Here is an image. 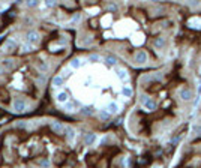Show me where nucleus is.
Segmentation results:
<instances>
[{
	"label": "nucleus",
	"mask_w": 201,
	"mask_h": 168,
	"mask_svg": "<svg viewBox=\"0 0 201 168\" xmlns=\"http://www.w3.org/2000/svg\"><path fill=\"white\" fill-rule=\"evenodd\" d=\"M39 165H41L42 168H48V167H50V161H48V159H42V161H39Z\"/></svg>",
	"instance_id": "24"
},
{
	"label": "nucleus",
	"mask_w": 201,
	"mask_h": 168,
	"mask_svg": "<svg viewBox=\"0 0 201 168\" xmlns=\"http://www.w3.org/2000/svg\"><path fill=\"white\" fill-rule=\"evenodd\" d=\"M116 72H117V77L120 80H126L128 78V72L125 69H116Z\"/></svg>",
	"instance_id": "17"
},
{
	"label": "nucleus",
	"mask_w": 201,
	"mask_h": 168,
	"mask_svg": "<svg viewBox=\"0 0 201 168\" xmlns=\"http://www.w3.org/2000/svg\"><path fill=\"white\" fill-rule=\"evenodd\" d=\"M47 6H56L54 2H47Z\"/></svg>",
	"instance_id": "31"
},
{
	"label": "nucleus",
	"mask_w": 201,
	"mask_h": 168,
	"mask_svg": "<svg viewBox=\"0 0 201 168\" xmlns=\"http://www.w3.org/2000/svg\"><path fill=\"white\" fill-rule=\"evenodd\" d=\"M65 137H66V140H74V137H75V131H74V128H71V126H65Z\"/></svg>",
	"instance_id": "11"
},
{
	"label": "nucleus",
	"mask_w": 201,
	"mask_h": 168,
	"mask_svg": "<svg viewBox=\"0 0 201 168\" xmlns=\"http://www.w3.org/2000/svg\"><path fill=\"white\" fill-rule=\"evenodd\" d=\"M68 77H71V71H63V80H66Z\"/></svg>",
	"instance_id": "30"
},
{
	"label": "nucleus",
	"mask_w": 201,
	"mask_h": 168,
	"mask_svg": "<svg viewBox=\"0 0 201 168\" xmlns=\"http://www.w3.org/2000/svg\"><path fill=\"white\" fill-rule=\"evenodd\" d=\"M143 105H144L146 110H149V111H155V110L158 108V102H156L155 99H152V98H149Z\"/></svg>",
	"instance_id": "9"
},
{
	"label": "nucleus",
	"mask_w": 201,
	"mask_h": 168,
	"mask_svg": "<svg viewBox=\"0 0 201 168\" xmlns=\"http://www.w3.org/2000/svg\"><path fill=\"white\" fill-rule=\"evenodd\" d=\"M122 93H123L125 96H131V95H132V90H131L129 87H123V90H122Z\"/></svg>",
	"instance_id": "23"
},
{
	"label": "nucleus",
	"mask_w": 201,
	"mask_h": 168,
	"mask_svg": "<svg viewBox=\"0 0 201 168\" xmlns=\"http://www.w3.org/2000/svg\"><path fill=\"white\" fill-rule=\"evenodd\" d=\"M26 108H27L26 99L21 98V96H17V98L14 99V110H15L17 113H24V111H26Z\"/></svg>",
	"instance_id": "2"
},
{
	"label": "nucleus",
	"mask_w": 201,
	"mask_h": 168,
	"mask_svg": "<svg viewBox=\"0 0 201 168\" xmlns=\"http://www.w3.org/2000/svg\"><path fill=\"white\" fill-rule=\"evenodd\" d=\"M57 101L62 102V104H66V102H68V93L66 92H60L57 95Z\"/></svg>",
	"instance_id": "15"
},
{
	"label": "nucleus",
	"mask_w": 201,
	"mask_h": 168,
	"mask_svg": "<svg viewBox=\"0 0 201 168\" xmlns=\"http://www.w3.org/2000/svg\"><path fill=\"white\" fill-rule=\"evenodd\" d=\"M153 47L156 48V50H162L165 45H167V41H165V38L164 36H158V38H155L153 39Z\"/></svg>",
	"instance_id": "8"
},
{
	"label": "nucleus",
	"mask_w": 201,
	"mask_h": 168,
	"mask_svg": "<svg viewBox=\"0 0 201 168\" xmlns=\"http://www.w3.org/2000/svg\"><path fill=\"white\" fill-rule=\"evenodd\" d=\"M71 66H72L74 69H78V68L81 66V62H80V59H72V60H71Z\"/></svg>",
	"instance_id": "20"
},
{
	"label": "nucleus",
	"mask_w": 201,
	"mask_h": 168,
	"mask_svg": "<svg viewBox=\"0 0 201 168\" xmlns=\"http://www.w3.org/2000/svg\"><path fill=\"white\" fill-rule=\"evenodd\" d=\"M0 65H2V68L5 71H12V69H15L17 62L14 59H3L2 62H0Z\"/></svg>",
	"instance_id": "6"
},
{
	"label": "nucleus",
	"mask_w": 201,
	"mask_h": 168,
	"mask_svg": "<svg viewBox=\"0 0 201 168\" xmlns=\"http://www.w3.org/2000/svg\"><path fill=\"white\" fill-rule=\"evenodd\" d=\"M74 104H75V102H74ZM74 104H72V102H66V104H65V108H66V111H72V108H74Z\"/></svg>",
	"instance_id": "27"
},
{
	"label": "nucleus",
	"mask_w": 201,
	"mask_h": 168,
	"mask_svg": "<svg viewBox=\"0 0 201 168\" xmlns=\"http://www.w3.org/2000/svg\"><path fill=\"white\" fill-rule=\"evenodd\" d=\"M99 59H100V57H99L98 54H90L89 57H87V60H89L90 63H96V62H99Z\"/></svg>",
	"instance_id": "21"
},
{
	"label": "nucleus",
	"mask_w": 201,
	"mask_h": 168,
	"mask_svg": "<svg viewBox=\"0 0 201 168\" xmlns=\"http://www.w3.org/2000/svg\"><path fill=\"white\" fill-rule=\"evenodd\" d=\"M26 5H27L29 8H36L38 5H39V2H36V0H32V2H27Z\"/></svg>",
	"instance_id": "26"
},
{
	"label": "nucleus",
	"mask_w": 201,
	"mask_h": 168,
	"mask_svg": "<svg viewBox=\"0 0 201 168\" xmlns=\"http://www.w3.org/2000/svg\"><path fill=\"white\" fill-rule=\"evenodd\" d=\"M50 129L53 131V134L56 135H63L65 134V125L59 122V120H53L51 123H50Z\"/></svg>",
	"instance_id": "3"
},
{
	"label": "nucleus",
	"mask_w": 201,
	"mask_h": 168,
	"mask_svg": "<svg viewBox=\"0 0 201 168\" xmlns=\"http://www.w3.org/2000/svg\"><path fill=\"white\" fill-rule=\"evenodd\" d=\"M107 111H108L110 114H116V113L119 111V107H117L116 102H110L108 107H107Z\"/></svg>",
	"instance_id": "13"
},
{
	"label": "nucleus",
	"mask_w": 201,
	"mask_h": 168,
	"mask_svg": "<svg viewBox=\"0 0 201 168\" xmlns=\"http://www.w3.org/2000/svg\"><path fill=\"white\" fill-rule=\"evenodd\" d=\"M15 50H17V44H15V41L8 39V41L5 42V45H3V53H5V54H12Z\"/></svg>",
	"instance_id": "5"
},
{
	"label": "nucleus",
	"mask_w": 201,
	"mask_h": 168,
	"mask_svg": "<svg viewBox=\"0 0 201 168\" xmlns=\"http://www.w3.org/2000/svg\"><path fill=\"white\" fill-rule=\"evenodd\" d=\"M147 60H149V54L144 50H138L134 56V62L137 65H144V63H147Z\"/></svg>",
	"instance_id": "4"
},
{
	"label": "nucleus",
	"mask_w": 201,
	"mask_h": 168,
	"mask_svg": "<svg viewBox=\"0 0 201 168\" xmlns=\"http://www.w3.org/2000/svg\"><path fill=\"white\" fill-rule=\"evenodd\" d=\"M105 62H107L108 66H116V65H117V59H116L114 56H107V57H105Z\"/></svg>",
	"instance_id": "14"
},
{
	"label": "nucleus",
	"mask_w": 201,
	"mask_h": 168,
	"mask_svg": "<svg viewBox=\"0 0 201 168\" xmlns=\"http://www.w3.org/2000/svg\"><path fill=\"white\" fill-rule=\"evenodd\" d=\"M95 140H96V134L89 132V134H86V137H84V144L86 146H92L95 143Z\"/></svg>",
	"instance_id": "10"
},
{
	"label": "nucleus",
	"mask_w": 201,
	"mask_h": 168,
	"mask_svg": "<svg viewBox=\"0 0 201 168\" xmlns=\"http://www.w3.org/2000/svg\"><path fill=\"white\" fill-rule=\"evenodd\" d=\"M99 117L102 119V120H108V119L111 117V114H110L107 110H100V111H99Z\"/></svg>",
	"instance_id": "18"
},
{
	"label": "nucleus",
	"mask_w": 201,
	"mask_h": 168,
	"mask_svg": "<svg viewBox=\"0 0 201 168\" xmlns=\"http://www.w3.org/2000/svg\"><path fill=\"white\" fill-rule=\"evenodd\" d=\"M39 41H41V35L38 33L36 30H30V32L27 33V42H29V44L35 45V44H38Z\"/></svg>",
	"instance_id": "7"
},
{
	"label": "nucleus",
	"mask_w": 201,
	"mask_h": 168,
	"mask_svg": "<svg viewBox=\"0 0 201 168\" xmlns=\"http://www.w3.org/2000/svg\"><path fill=\"white\" fill-rule=\"evenodd\" d=\"M179 98L183 101V102H191L192 98H194V90L189 89V87H182L179 90Z\"/></svg>",
	"instance_id": "1"
},
{
	"label": "nucleus",
	"mask_w": 201,
	"mask_h": 168,
	"mask_svg": "<svg viewBox=\"0 0 201 168\" xmlns=\"http://www.w3.org/2000/svg\"><path fill=\"white\" fill-rule=\"evenodd\" d=\"M194 131H195V134H197V135H201V126H200V125H197V126L194 128Z\"/></svg>",
	"instance_id": "28"
},
{
	"label": "nucleus",
	"mask_w": 201,
	"mask_h": 168,
	"mask_svg": "<svg viewBox=\"0 0 201 168\" xmlns=\"http://www.w3.org/2000/svg\"><path fill=\"white\" fill-rule=\"evenodd\" d=\"M107 8H108V11H113V12L117 11V5H116V3H108Z\"/></svg>",
	"instance_id": "25"
},
{
	"label": "nucleus",
	"mask_w": 201,
	"mask_h": 168,
	"mask_svg": "<svg viewBox=\"0 0 201 168\" xmlns=\"http://www.w3.org/2000/svg\"><path fill=\"white\" fill-rule=\"evenodd\" d=\"M15 128H17V129H26V128H27L26 120H17V122H15Z\"/></svg>",
	"instance_id": "19"
},
{
	"label": "nucleus",
	"mask_w": 201,
	"mask_h": 168,
	"mask_svg": "<svg viewBox=\"0 0 201 168\" xmlns=\"http://www.w3.org/2000/svg\"><path fill=\"white\" fill-rule=\"evenodd\" d=\"M3 38H5V36H0V42H2V41H3Z\"/></svg>",
	"instance_id": "32"
},
{
	"label": "nucleus",
	"mask_w": 201,
	"mask_h": 168,
	"mask_svg": "<svg viewBox=\"0 0 201 168\" xmlns=\"http://www.w3.org/2000/svg\"><path fill=\"white\" fill-rule=\"evenodd\" d=\"M63 83H65V80H63V77H60V75H57V77L53 78V86L54 87H62Z\"/></svg>",
	"instance_id": "12"
},
{
	"label": "nucleus",
	"mask_w": 201,
	"mask_h": 168,
	"mask_svg": "<svg viewBox=\"0 0 201 168\" xmlns=\"http://www.w3.org/2000/svg\"><path fill=\"white\" fill-rule=\"evenodd\" d=\"M38 66H39L41 71H47V69H48V65H47L44 60H39V62H38Z\"/></svg>",
	"instance_id": "22"
},
{
	"label": "nucleus",
	"mask_w": 201,
	"mask_h": 168,
	"mask_svg": "<svg viewBox=\"0 0 201 168\" xmlns=\"http://www.w3.org/2000/svg\"><path fill=\"white\" fill-rule=\"evenodd\" d=\"M93 113H95L93 107H83V108H81V114H83V116H92Z\"/></svg>",
	"instance_id": "16"
},
{
	"label": "nucleus",
	"mask_w": 201,
	"mask_h": 168,
	"mask_svg": "<svg viewBox=\"0 0 201 168\" xmlns=\"http://www.w3.org/2000/svg\"><path fill=\"white\" fill-rule=\"evenodd\" d=\"M80 20H81V14H75L72 17V21H80Z\"/></svg>",
	"instance_id": "29"
}]
</instances>
